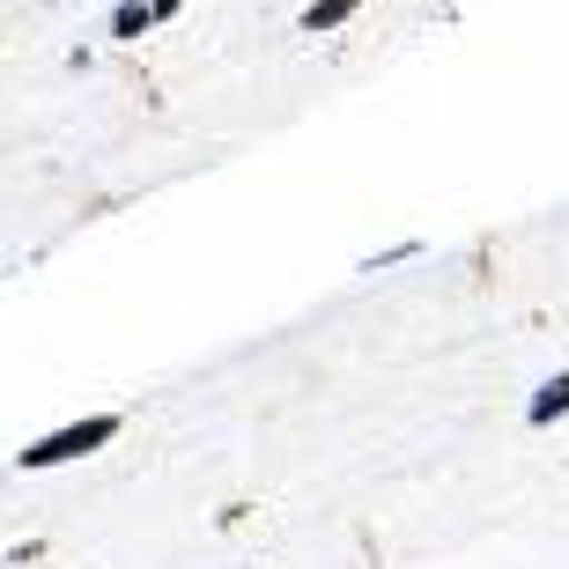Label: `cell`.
Listing matches in <instances>:
<instances>
[{
	"mask_svg": "<svg viewBox=\"0 0 569 569\" xmlns=\"http://www.w3.org/2000/svg\"><path fill=\"white\" fill-rule=\"evenodd\" d=\"M111 437H119V415H89V422H74V429L38 437L30 451H22V466H30V473H38V466H67V459H82V451H104Z\"/></svg>",
	"mask_w": 569,
	"mask_h": 569,
	"instance_id": "obj_1",
	"label": "cell"
},
{
	"mask_svg": "<svg viewBox=\"0 0 569 569\" xmlns=\"http://www.w3.org/2000/svg\"><path fill=\"white\" fill-rule=\"evenodd\" d=\"M562 415H569V370H562V378H548L540 392H532L526 422H532V429H548V422H562Z\"/></svg>",
	"mask_w": 569,
	"mask_h": 569,
	"instance_id": "obj_2",
	"label": "cell"
},
{
	"mask_svg": "<svg viewBox=\"0 0 569 569\" xmlns=\"http://www.w3.org/2000/svg\"><path fill=\"white\" fill-rule=\"evenodd\" d=\"M356 8H362V0H311V8H303V30H311V38H326V30H340Z\"/></svg>",
	"mask_w": 569,
	"mask_h": 569,
	"instance_id": "obj_3",
	"label": "cell"
},
{
	"mask_svg": "<svg viewBox=\"0 0 569 569\" xmlns=\"http://www.w3.org/2000/svg\"><path fill=\"white\" fill-rule=\"evenodd\" d=\"M148 22H156V8H148V0H119V8H111V38H141Z\"/></svg>",
	"mask_w": 569,
	"mask_h": 569,
	"instance_id": "obj_4",
	"label": "cell"
}]
</instances>
